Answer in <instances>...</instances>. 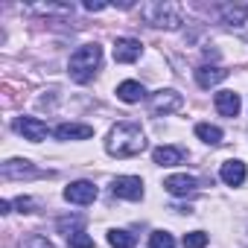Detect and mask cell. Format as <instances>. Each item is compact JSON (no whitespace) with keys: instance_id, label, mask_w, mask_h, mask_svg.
<instances>
[{"instance_id":"6da1fadb","label":"cell","mask_w":248,"mask_h":248,"mask_svg":"<svg viewBox=\"0 0 248 248\" xmlns=\"http://www.w3.org/2000/svg\"><path fill=\"white\" fill-rule=\"evenodd\" d=\"M105 149L108 155L114 158H135L146 149V138H143V129L138 123H117V126L108 132V140H105Z\"/></svg>"},{"instance_id":"7a4b0ae2","label":"cell","mask_w":248,"mask_h":248,"mask_svg":"<svg viewBox=\"0 0 248 248\" xmlns=\"http://www.w3.org/2000/svg\"><path fill=\"white\" fill-rule=\"evenodd\" d=\"M99 62H102V50H99L96 44H85V47H79V50L70 56V76L85 85V82H91L93 73L99 70Z\"/></svg>"},{"instance_id":"3957f363","label":"cell","mask_w":248,"mask_h":248,"mask_svg":"<svg viewBox=\"0 0 248 248\" xmlns=\"http://www.w3.org/2000/svg\"><path fill=\"white\" fill-rule=\"evenodd\" d=\"M143 18H146L152 27L175 30V27L181 24V9L172 6V3H149V6H143Z\"/></svg>"},{"instance_id":"277c9868","label":"cell","mask_w":248,"mask_h":248,"mask_svg":"<svg viewBox=\"0 0 248 248\" xmlns=\"http://www.w3.org/2000/svg\"><path fill=\"white\" fill-rule=\"evenodd\" d=\"M111 190H114L117 199H129V202H140L143 199V181L138 175H120V178H114Z\"/></svg>"},{"instance_id":"5b68a950","label":"cell","mask_w":248,"mask_h":248,"mask_svg":"<svg viewBox=\"0 0 248 248\" xmlns=\"http://www.w3.org/2000/svg\"><path fill=\"white\" fill-rule=\"evenodd\" d=\"M140 53H143V47H140L138 38H117V41H114V62H120V64L138 62Z\"/></svg>"},{"instance_id":"8992f818","label":"cell","mask_w":248,"mask_h":248,"mask_svg":"<svg viewBox=\"0 0 248 248\" xmlns=\"http://www.w3.org/2000/svg\"><path fill=\"white\" fill-rule=\"evenodd\" d=\"M181 105H184V99H181L178 91H158V93L152 96V111H155L158 117H167V114L178 111Z\"/></svg>"},{"instance_id":"52a82bcc","label":"cell","mask_w":248,"mask_h":248,"mask_svg":"<svg viewBox=\"0 0 248 248\" xmlns=\"http://www.w3.org/2000/svg\"><path fill=\"white\" fill-rule=\"evenodd\" d=\"M64 199L70 204H91V202H96V187L91 181H73L64 187Z\"/></svg>"},{"instance_id":"ba28073f","label":"cell","mask_w":248,"mask_h":248,"mask_svg":"<svg viewBox=\"0 0 248 248\" xmlns=\"http://www.w3.org/2000/svg\"><path fill=\"white\" fill-rule=\"evenodd\" d=\"M15 129L27 138V140H32V143H41L47 135H50V129H47V123H41L38 117H21L18 123H15Z\"/></svg>"},{"instance_id":"9c48e42d","label":"cell","mask_w":248,"mask_h":248,"mask_svg":"<svg viewBox=\"0 0 248 248\" xmlns=\"http://www.w3.org/2000/svg\"><path fill=\"white\" fill-rule=\"evenodd\" d=\"M93 135V126H85V123H62L56 129L59 140H88Z\"/></svg>"},{"instance_id":"30bf717a","label":"cell","mask_w":248,"mask_h":248,"mask_svg":"<svg viewBox=\"0 0 248 248\" xmlns=\"http://www.w3.org/2000/svg\"><path fill=\"white\" fill-rule=\"evenodd\" d=\"M164 187H167V193H172V196H190V193H196V187H199V181L193 178V175H170L167 181H164Z\"/></svg>"},{"instance_id":"8fae6325","label":"cell","mask_w":248,"mask_h":248,"mask_svg":"<svg viewBox=\"0 0 248 248\" xmlns=\"http://www.w3.org/2000/svg\"><path fill=\"white\" fill-rule=\"evenodd\" d=\"M239 108H242L239 93H233V91H219V93H216V111H219L222 117H236Z\"/></svg>"},{"instance_id":"7c38bea8","label":"cell","mask_w":248,"mask_h":248,"mask_svg":"<svg viewBox=\"0 0 248 248\" xmlns=\"http://www.w3.org/2000/svg\"><path fill=\"white\" fill-rule=\"evenodd\" d=\"M35 175H41V172L30 161L15 158V161H6L3 164V178H35Z\"/></svg>"},{"instance_id":"4fadbf2b","label":"cell","mask_w":248,"mask_h":248,"mask_svg":"<svg viewBox=\"0 0 248 248\" xmlns=\"http://www.w3.org/2000/svg\"><path fill=\"white\" fill-rule=\"evenodd\" d=\"M219 175H222V181H225L228 187H239L248 172H245V164H242V161H225L222 170H219Z\"/></svg>"},{"instance_id":"5bb4252c","label":"cell","mask_w":248,"mask_h":248,"mask_svg":"<svg viewBox=\"0 0 248 248\" xmlns=\"http://www.w3.org/2000/svg\"><path fill=\"white\" fill-rule=\"evenodd\" d=\"M222 79H228V70H225V67H210V64H202V67L196 70V82H199L202 88H213V85H219Z\"/></svg>"},{"instance_id":"9a60e30c","label":"cell","mask_w":248,"mask_h":248,"mask_svg":"<svg viewBox=\"0 0 248 248\" xmlns=\"http://www.w3.org/2000/svg\"><path fill=\"white\" fill-rule=\"evenodd\" d=\"M152 158H155L158 167H175V164L184 161V149L181 146H158L152 152Z\"/></svg>"},{"instance_id":"2e32d148","label":"cell","mask_w":248,"mask_h":248,"mask_svg":"<svg viewBox=\"0 0 248 248\" xmlns=\"http://www.w3.org/2000/svg\"><path fill=\"white\" fill-rule=\"evenodd\" d=\"M143 96H146V88L140 82H135V79L117 85V99H123V102H140Z\"/></svg>"},{"instance_id":"e0dca14e","label":"cell","mask_w":248,"mask_h":248,"mask_svg":"<svg viewBox=\"0 0 248 248\" xmlns=\"http://www.w3.org/2000/svg\"><path fill=\"white\" fill-rule=\"evenodd\" d=\"M196 135H199V140H204L207 146H219V143H222V129H219V126H210V123H199V126H196Z\"/></svg>"},{"instance_id":"ac0fdd59","label":"cell","mask_w":248,"mask_h":248,"mask_svg":"<svg viewBox=\"0 0 248 248\" xmlns=\"http://www.w3.org/2000/svg\"><path fill=\"white\" fill-rule=\"evenodd\" d=\"M108 242H111V248H135L138 245V236L135 233H129V231H111L108 233Z\"/></svg>"},{"instance_id":"d6986e66","label":"cell","mask_w":248,"mask_h":248,"mask_svg":"<svg viewBox=\"0 0 248 248\" xmlns=\"http://www.w3.org/2000/svg\"><path fill=\"white\" fill-rule=\"evenodd\" d=\"M222 15H225V21H228V24L239 27V24L245 21V15H248V6H225V9H222Z\"/></svg>"},{"instance_id":"ffe728a7","label":"cell","mask_w":248,"mask_h":248,"mask_svg":"<svg viewBox=\"0 0 248 248\" xmlns=\"http://www.w3.org/2000/svg\"><path fill=\"white\" fill-rule=\"evenodd\" d=\"M149 248H175V239L170 231H155L149 236Z\"/></svg>"},{"instance_id":"44dd1931","label":"cell","mask_w":248,"mask_h":248,"mask_svg":"<svg viewBox=\"0 0 248 248\" xmlns=\"http://www.w3.org/2000/svg\"><path fill=\"white\" fill-rule=\"evenodd\" d=\"M82 216H73V219H59V231L62 233H67V236H73V233H79L82 231Z\"/></svg>"},{"instance_id":"7402d4cb","label":"cell","mask_w":248,"mask_h":248,"mask_svg":"<svg viewBox=\"0 0 248 248\" xmlns=\"http://www.w3.org/2000/svg\"><path fill=\"white\" fill-rule=\"evenodd\" d=\"M207 245V233L204 231H190L184 233V248H204Z\"/></svg>"},{"instance_id":"603a6c76","label":"cell","mask_w":248,"mask_h":248,"mask_svg":"<svg viewBox=\"0 0 248 248\" xmlns=\"http://www.w3.org/2000/svg\"><path fill=\"white\" fill-rule=\"evenodd\" d=\"M67 245H70V248H93V239H91L85 231H79V233L67 236Z\"/></svg>"},{"instance_id":"cb8c5ba5","label":"cell","mask_w":248,"mask_h":248,"mask_svg":"<svg viewBox=\"0 0 248 248\" xmlns=\"http://www.w3.org/2000/svg\"><path fill=\"white\" fill-rule=\"evenodd\" d=\"M21 248H53V242L47 236H41V233H32V236H27L21 242Z\"/></svg>"},{"instance_id":"d4e9b609","label":"cell","mask_w":248,"mask_h":248,"mask_svg":"<svg viewBox=\"0 0 248 248\" xmlns=\"http://www.w3.org/2000/svg\"><path fill=\"white\" fill-rule=\"evenodd\" d=\"M15 204H18V210H21V213H30V210H32V199H27V196H21Z\"/></svg>"},{"instance_id":"484cf974","label":"cell","mask_w":248,"mask_h":248,"mask_svg":"<svg viewBox=\"0 0 248 248\" xmlns=\"http://www.w3.org/2000/svg\"><path fill=\"white\" fill-rule=\"evenodd\" d=\"M85 9H88V12H102V9H105V3H93V0H88Z\"/></svg>"},{"instance_id":"4316f807","label":"cell","mask_w":248,"mask_h":248,"mask_svg":"<svg viewBox=\"0 0 248 248\" xmlns=\"http://www.w3.org/2000/svg\"><path fill=\"white\" fill-rule=\"evenodd\" d=\"M0 213H12V202H0Z\"/></svg>"}]
</instances>
